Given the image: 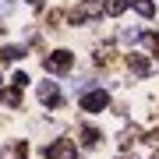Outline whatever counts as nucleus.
Returning <instances> with one entry per match:
<instances>
[{"mask_svg":"<svg viewBox=\"0 0 159 159\" xmlns=\"http://www.w3.org/2000/svg\"><path fill=\"white\" fill-rule=\"evenodd\" d=\"M120 39H124V43H138V39H142V32H138V29H124V32H120Z\"/></svg>","mask_w":159,"mask_h":159,"instance_id":"nucleus-12","label":"nucleus"},{"mask_svg":"<svg viewBox=\"0 0 159 159\" xmlns=\"http://www.w3.org/2000/svg\"><path fill=\"white\" fill-rule=\"evenodd\" d=\"M71 53L67 50H57V53H50V57H46V71L50 74H64V71H71Z\"/></svg>","mask_w":159,"mask_h":159,"instance_id":"nucleus-2","label":"nucleus"},{"mask_svg":"<svg viewBox=\"0 0 159 159\" xmlns=\"http://www.w3.org/2000/svg\"><path fill=\"white\" fill-rule=\"evenodd\" d=\"M25 156V145L18 142V145H7V148H0V159H21Z\"/></svg>","mask_w":159,"mask_h":159,"instance_id":"nucleus-6","label":"nucleus"},{"mask_svg":"<svg viewBox=\"0 0 159 159\" xmlns=\"http://www.w3.org/2000/svg\"><path fill=\"white\" fill-rule=\"evenodd\" d=\"M99 14H106L99 0H81V4L71 11V21H89V18H99Z\"/></svg>","mask_w":159,"mask_h":159,"instance_id":"nucleus-1","label":"nucleus"},{"mask_svg":"<svg viewBox=\"0 0 159 159\" xmlns=\"http://www.w3.org/2000/svg\"><path fill=\"white\" fill-rule=\"evenodd\" d=\"M134 11L142 14V18H152L156 14V4H152V0H134Z\"/></svg>","mask_w":159,"mask_h":159,"instance_id":"nucleus-8","label":"nucleus"},{"mask_svg":"<svg viewBox=\"0 0 159 159\" xmlns=\"http://www.w3.org/2000/svg\"><path fill=\"white\" fill-rule=\"evenodd\" d=\"M127 64H131V71H134V74H148V60H142V57H131Z\"/></svg>","mask_w":159,"mask_h":159,"instance_id":"nucleus-10","label":"nucleus"},{"mask_svg":"<svg viewBox=\"0 0 159 159\" xmlns=\"http://www.w3.org/2000/svg\"><path fill=\"white\" fill-rule=\"evenodd\" d=\"M4 102L7 106H18V102H21V92H4Z\"/></svg>","mask_w":159,"mask_h":159,"instance_id":"nucleus-13","label":"nucleus"},{"mask_svg":"<svg viewBox=\"0 0 159 159\" xmlns=\"http://www.w3.org/2000/svg\"><path fill=\"white\" fill-rule=\"evenodd\" d=\"M81 138H85V145H96V142H99V131H96V127H85Z\"/></svg>","mask_w":159,"mask_h":159,"instance_id":"nucleus-11","label":"nucleus"},{"mask_svg":"<svg viewBox=\"0 0 159 159\" xmlns=\"http://www.w3.org/2000/svg\"><path fill=\"white\" fill-rule=\"evenodd\" d=\"M29 4H35V7H39V4H43V0H29Z\"/></svg>","mask_w":159,"mask_h":159,"instance_id":"nucleus-15","label":"nucleus"},{"mask_svg":"<svg viewBox=\"0 0 159 159\" xmlns=\"http://www.w3.org/2000/svg\"><path fill=\"white\" fill-rule=\"evenodd\" d=\"M39 99L46 102V106H60V89L53 85V81H43L39 85Z\"/></svg>","mask_w":159,"mask_h":159,"instance_id":"nucleus-5","label":"nucleus"},{"mask_svg":"<svg viewBox=\"0 0 159 159\" xmlns=\"http://www.w3.org/2000/svg\"><path fill=\"white\" fill-rule=\"evenodd\" d=\"M102 11L117 18V14H124V11H127V0H106V7H102Z\"/></svg>","mask_w":159,"mask_h":159,"instance_id":"nucleus-7","label":"nucleus"},{"mask_svg":"<svg viewBox=\"0 0 159 159\" xmlns=\"http://www.w3.org/2000/svg\"><path fill=\"white\" fill-rule=\"evenodd\" d=\"M18 57H21V46H7V50H0V60H4V64H11Z\"/></svg>","mask_w":159,"mask_h":159,"instance_id":"nucleus-9","label":"nucleus"},{"mask_svg":"<svg viewBox=\"0 0 159 159\" xmlns=\"http://www.w3.org/2000/svg\"><path fill=\"white\" fill-rule=\"evenodd\" d=\"M11 7H14V0H0V14H11Z\"/></svg>","mask_w":159,"mask_h":159,"instance_id":"nucleus-14","label":"nucleus"},{"mask_svg":"<svg viewBox=\"0 0 159 159\" xmlns=\"http://www.w3.org/2000/svg\"><path fill=\"white\" fill-rule=\"evenodd\" d=\"M106 102H110V96L106 92H89L85 99H81V110H85V113H99V110H106Z\"/></svg>","mask_w":159,"mask_h":159,"instance_id":"nucleus-3","label":"nucleus"},{"mask_svg":"<svg viewBox=\"0 0 159 159\" xmlns=\"http://www.w3.org/2000/svg\"><path fill=\"white\" fill-rule=\"evenodd\" d=\"M43 156H46V159H74V145H67V142H60V145H46Z\"/></svg>","mask_w":159,"mask_h":159,"instance_id":"nucleus-4","label":"nucleus"}]
</instances>
